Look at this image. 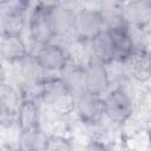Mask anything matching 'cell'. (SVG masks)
<instances>
[{
  "label": "cell",
  "mask_w": 151,
  "mask_h": 151,
  "mask_svg": "<svg viewBox=\"0 0 151 151\" xmlns=\"http://www.w3.org/2000/svg\"><path fill=\"white\" fill-rule=\"evenodd\" d=\"M31 7L27 1L0 2V35H22Z\"/></svg>",
  "instance_id": "obj_5"
},
{
  "label": "cell",
  "mask_w": 151,
  "mask_h": 151,
  "mask_svg": "<svg viewBox=\"0 0 151 151\" xmlns=\"http://www.w3.org/2000/svg\"><path fill=\"white\" fill-rule=\"evenodd\" d=\"M84 151H110V150L103 140L97 139V138H92L86 143Z\"/></svg>",
  "instance_id": "obj_20"
},
{
  "label": "cell",
  "mask_w": 151,
  "mask_h": 151,
  "mask_svg": "<svg viewBox=\"0 0 151 151\" xmlns=\"http://www.w3.org/2000/svg\"><path fill=\"white\" fill-rule=\"evenodd\" d=\"M41 104L35 96H24L20 100L15 123L20 130L41 127Z\"/></svg>",
  "instance_id": "obj_10"
},
{
  "label": "cell",
  "mask_w": 151,
  "mask_h": 151,
  "mask_svg": "<svg viewBox=\"0 0 151 151\" xmlns=\"http://www.w3.org/2000/svg\"><path fill=\"white\" fill-rule=\"evenodd\" d=\"M35 97L40 103L59 114L73 111L74 97L59 74H48L39 84Z\"/></svg>",
  "instance_id": "obj_1"
},
{
  "label": "cell",
  "mask_w": 151,
  "mask_h": 151,
  "mask_svg": "<svg viewBox=\"0 0 151 151\" xmlns=\"http://www.w3.org/2000/svg\"><path fill=\"white\" fill-rule=\"evenodd\" d=\"M110 39H111V44H112V50H113V63L117 64H124L137 50L133 38H132V33L130 27L126 26H120V27H116V28H111V29H106Z\"/></svg>",
  "instance_id": "obj_11"
},
{
  "label": "cell",
  "mask_w": 151,
  "mask_h": 151,
  "mask_svg": "<svg viewBox=\"0 0 151 151\" xmlns=\"http://www.w3.org/2000/svg\"><path fill=\"white\" fill-rule=\"evenodd\" d=\"M85 65L86 92L88 94L103 98L112 87V77L110 65H105L94 59H87Z\"/></svg>",
  "instance_id": "obj_7"
},
{
  "label": "cell",
  "mask_w": 151,
  "mask_h": 151,
  "mask_svg": "<svg viewBox=\"0 0 151 151\" xmlns=\"http://www.w3.org/2000/svg\"><path fill=\"white\" fill-rule=\"evenodd\" d=\"M50 134L42 127L20 130L17 139V151H45Z\"/></svg>",
  "instance_id": "obj_18"
},
{
  "label": "cell",
  "mask_w": 151,
  "mask_h": 151,
  "mask_svg": "<svg viewBox=\"0 0 151 151\" xmlns=\"http://www.w3.org/2000/svg\"><path fill=\"white\" fill-rule=\"evenodd\" d=\"M59 76L63 78L66 86L71 91L72 96L74 97V100L76 98L87 93L86 92L85 65L83 63H77L72 60Z\"/></svg>",
  "instance_id": "obj_13"
},
{
  "label": "cell",
  "mask_w": 151,
  "mask_h": 151,
  "mask_svg": "<svg viewBox=\"0 0 151 151\" xmlns=\"http://www.w3.org/2000/svg\"><path fill=\"white\" fill-rule=\"evenodd\" d=\"M149 48L136 50L134 53L122 64L125 66V72L136 81L145 83L150 78V57Z\"/></svg>",
  "instance_id": "obj_14"
},
{
  "label": "cell",
  "mask_w": 151,
  "mask_h": 151,
  "mask_svg": "<svg viewBox=\"0 0 151 151\" xmlns=\"http://www.w3.org/2000/svg\"><path fill=\"white\" fill-rule=\"evenodd\" d=\"M31 54L22 35H0V60L12 66L21 63Z\"/></svg>",
  "instance_id": "obj_12"
},
{
  "label": "cell",
  "mask_w": 151,
  "mask_h": 151,
  "mask_svg": "<svg viewBox=\"0 0 151 151\" xmlns=\"http://www.w3.org/2000/svg\"><path fill=\"white\" fill-rule=\"evenodd\" d=\"M45 151H73V144L65 136L50 134Z\"/></svg>",
  "instance_id": "obj_19"
},
{
  "label": "cell",
  "mask_w": 151,
  "mask_h": 151,
  "mask_svg": "<svg viewBox=\"0 0 151 151\" xmlns=\"http://www.w3.org/2000/svg\"><path fill=\"white\" fill-rule=\"evenodd\" d=\"M123 14L129 27H147L151 17V2L147 0L123 2Z\"/></svg>",
  "instance_id": "obj_16"
},
{
  "label": "cell",
  "mask_w": 151,
  "mask_h": 151,
  "mask_svg": "<svg viewBox=\"0 0 151 151\" xmlns=\"http://www.w3.org/2000/svg\"><path fill=\"white\" fill-rule=\"evenodd\" d=\"M104 31V20L99 7H80L76 11L73 39L81 45L90 42L96 35Z\"/></svg>",
  "instance_id": "obj_6"
},
{
  "label": "cell",
  "mask_w": 151,
  "mask_h": 151,
  "mask_svg": "<svg viewBox=\"0 0 151 151\" xmlns=\"http://www.w3.org/2000/svg\"><path fill=\"white\" fill-rule=\"evenodd\" d=\"M51 19L55 34V41L73 38L76 11L74 8L59 2H50Z\"/></svg>",
  "instance_id": "obj_9"
},
{
  "label": "cell",
  "mask_w": 151,
  "mask_h": 151,
  "mask_svg": "<svg viewBox=\"0 0 151 151\" xmlns=\"http://www.w3.org/2000/svg\"><path fill=\"white\" fill-rule=\"evenodd\" d=\"M104 118L114 125H124L133 113V100L124 85L112 86L103 97Z\"/></svg>",
  "instance_id": "obj_4"
},
{
  "label": "cell",
  "mask_w": 151,
  "mask_h": 151,
  "mask_svg": "<svg viewBox=\"0 0 151 151\" xmlns=\"http://www.w3.org/2000/svg\"><path fill=\"white\" fill-rule=\"evenodd\" d=\"M7 81V73H6V68L4 66V63L0 60V84Z\"/></svg>",
  "instance_id": "obj_21"
},
{
  "label": "cell",
  "mask_w": 151,
  "mask_h": 151,
  "mask_svg": "<svg viewBox=\"0 0 151 151\" xmlns=\"http://www.w3.org/2000/svg\"><path fill=\"white\" fill-rule=\"evenodd\" d=\"M28 37L33 46L55 41V34L51 19L50 2H34L28 12L27 26Z\"/></svg>",
  "instance_id": "obj_3"
},
{
  "label": "cell",
  "mask_w": 151,
  "mask_h": 151,
  "mask_svg": "<svg viewBox=\"0 0 151 151\" xmlns=\"http://www.w3.org/2000/svg\"><path fill=\"white\" fill-rule=\"evenodd\" d=\"M31 57L46 74H60L73 60L70 50L65 44L59 41L33 46L31 50Z\"/></svg>",
  "instance_id": "obj_2"
},
{
  "label": "cell",
  "mask_w": 151,
  "mask_h": 151,
  "mask_svg": "<svg viewBox=\"0 0 151 151\" xmlns=\"http://www.w3.org/2000/svg\"><path fill=\"white\" fill-rule=\"evenodd\" d=\"M88 51V58L100 61L105 65L113 64V50L110 35L106 29L101 31L90 42L85 45Z\"/></svg>",
  "instance_id": "obj_17"
},
{
  "label": "cell",
  "mask_w": 151,
  "mask_h": 151,
  "mask_svg": "<svg viewBox=\"0 0 151 151\" xmlns=\"http://www.w3.org/2000/svg\"><path fill=\"white\" fill-rule=\"evenodd\" d=\"M22 94L11 83L0 84V122L14 119Z\"/></svg>",
  "instance_id": "obj_15"
},
{
  "label": "cell",
  "mask_w": 151,
  "mask_h": 151,
  "mask_svg": "<svg viewBox=\"0 0 151 151\" xmlns=\"http://www.w3.org/2000/svg\"><path fill=\"white\" fill-rule=\"evenodd\" d=\"M73 111L76 112V116L80 120V123L90 127H96L100 125L105 119L103 98L88 93L76 98Z\"/></svg>",
  "instance_id": "obj_8"
}]
</instances>
